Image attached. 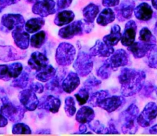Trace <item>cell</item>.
Instances as JSON below:
<instances>
[{"label":"cell","mask_w":157,"mask_h":136,"mask_svg":"<svg viewBox=\"0 0 157 136\" xmlns=\"http://www.w3.org/2000/svg\"><path fill=\"white\" fill-rule=\"evenodd\" d=\"M145 79L146 73L144 70L124 68L118 76L121 93L127 97L136 94L142 90Z\"/></svg>","instance_id":"cell-1"},{"label":"cell","mask_w":157,"mask_h":136,"mask_svg":"<svg viewBox=\"0 0 157 136\" xmlns=\"http://www.w3.org/2000/svg\"><path fill=\"white\" fill-rule=\"evenodd\" d=\"M139 115V108L135 104H131L125 111L120 115L119 121L121 131L124 134H135L138 130L136 122Z\"/></svg>","instance_id":"cell-2"},{"label":"cell","mask_w":157,"mask_h":136,"mask_svg":"<svg viewBox=\"0 0 157 136\" xmlns=\"http://www.w3.org/2000/svg\"><path fill=\"white\" fill-rule=\"evenodd\" d=\"M0 112L12 122H17L24 118L26 109L21 105H15L6 96L0 97Z\"/></svg>","instance_id":"cell-3"},{"label":"cell","mask_w":157,"mask_h":136,"mask_svg":"<svg viewBox=\"0 0 157 136\" xmlns=\"http://www.w3.org/2000/svg\"><path fill=\"white\" fill-rule=\"evenodd\" d=\"M76 55V50L69 43H61L57 47L55 60L58 65L69 66L72 64Z\"/></svg>","instance_id":"cell-4"},{"label":"cell","mask_w":157,"mask_h":136,"mask_svg":"<svg viewBox=\"0 0 157 136\" xmlns=\"http://www.w3.org/2000/svg\"><path fill=\"white\" fill-rule=\"evenodd\" d=\"M93 60L90 53L84 51H80L74 63L73 67L78 75L86 76L90 74L93 70Z\"/></svg>","instance_id":"cell-5"},{"label":"cell","mask_w":157,"mask_h":136,"mask_svg":"<svg viewBox=\"0 0 157 136\" xmlns=\"http://www.w3.org/2000/svg\"><path fill=\"white\" fill-rule=\"evenodd\" d=\"M25 19L19 14H5L2 15L0 24V30L9 32L17 27H24Z\"/></svg>","instance_id":"cell-6"},{"label":"cell","mask_w":157,"mask_h":136,"mask_svg":"<svg viewBox=\"0 0 157 136\" xmlns=\"http://www.w3.org/2000/svg\"><path fill=\"white\" fill-rule=\"evenodd\" d=\"M157 117V105L155 102H150L147 104L144 110L140 115H138L137 122L138 125L143 128H146L151 125L153 121Z\"/></svg>","instance_id":"cell-7"},{"label":"cell","mask_w":157,"mask_h":136,"mask_svg":"<svg viewBox=\"0 0 157 136\" xmlns=\"http://www.w3.org/2000/svg\"><path fill=\"white\" fill-rule=\"evenodd\" d=\"M18 99L23 107L28 111L35 110L39 102L36 93L29 88L21 90L18 94Z\"/></svg>","instance_id":"cell-8"},{"label":"cell","mask_w":157,"mask_h":136,"mask_svg":"<svg viewBox=\"0 0 157 136\" xmlns=\"http://www.w3.org/2000/svg\"><path fill=\"white\" fill-rule=\"evenodd\" d=\"M32 12L41 17H47L56 12V4L54 0L38 1L32 6Z\"/></svg>","instance_id":"cell-9"},{"label":"cell","mask_w":157,"mask_h":136,"mask_svg":"<svg viewBox=\"0 0 157 136\" xmlns=\"http://www.w3.org/2000/svg\"><path fill=\"white\" fill-rule=\"evenodd\" d=\"M135 9V2L133 0H123L121 4L115 6V12L118 21H124L132 17Z\"/></svg>","instance_id":"cell-10"},{"label":"cell","mask_w":157,"mask_h":136,"mask_svg":"<svg viewBox=\"0 0 157 136\" xmlns=\"http://www.w3.org/2000/svg\"><path fill=\"white\" fill-rule=\"evenodd\" d=\"M26 57L25 52L17 50L12 46L0 45V61L4 62L23 59Z\"/></svg>","instance_id":"cell-11"},{"label":"cell","mask_w":157,"mask_h":136,"mask_svg":"<svg viewBox=\"0 0 157 136\" xmlns=\"http://www.w3.org/2000/svg\"><path fill=\"white\" fill-rule=\"evenodd\" d=\"M84 34L81 20L75 21L67 24V26L60 29L58 35L63 39H71L77 35H82Z\"/></svg>","instance_id":"cell-12"},{"label":"cell","mask_w":157,"mask_h":136,"mask_svg":"<svg viewBox=\"0 0 157 136\" xmlns=\"http://www.w3.org/2000/svg\"><path fill=\"white\" fill-rule=\"evenodd\" d=\"M107 61L113 71L117 70L119 67L127 65L129 62V55L126 50L119 49L116 51H113Z\"/></svg>","instance_id":"cell-13"},{"label":"cell","mask_w":157,"mask_h":136,"mask_svg":"<svg viewBox=\"0 0 157 136\" xmlns=\"http://www.w3.org/2000/svg\"><path fill=\"white\" fill-rule=\"evenodd\" d=\"M12 38L15 45L21 50H26L30 43L29 34L24 31V27H17L12 30Z\"/></svg>","instance_id":"cell-14"},{"label":"cell","mask_w":157,"mask_h":136,"mask_svg":"<svg viewBox=\"0 0 157 136\" xmlns=\"http://www.w3.org/2000/svg\"><path fill=\"white\" fill-rule=\"evenodd\" d=\"M61 100L58 97L48 95L43 96L40 102H38V107L41 109H44L52 113H57L61 107Z\"/></svg>","instance_id":"cell-15"},{"label":"cell","mask_w":157,"mask_h":136,"mask_svg":"<svg viewBox=\"0 0 157 136\" xmlns=\"http://www.w3.org/2000/svg\"><path fill=\"white\" fill-rule=\"evenodd\" d=\"M136 29H137V26L133 20H130L126 24L124 34L121 36V44L123 45L128 47L134 42L135 38H136Z\"/></svg>","instance_id":"cell-16"},{"label":"cell","mask_w":157,"mask_h":136,"mask_svg":"<svg viewBox=\"0 0 157 136\" xmlns=\"http://www.w3.org/2000/svg\"><path fill=\"white\" fill-rule=\"evenodd\" d=\"M124 103H125V99L123 96H107L101 102L99 107H101V108L108 112H112L121 106H122Z\"/></svg>","instance_id":"cell-17"},{"label":"cell","mask_w":157,"mask_h":136,"mask_svg":"<svg viewBox=\"0 0 157 136\" xmlns=\"http://www.w3.org/2000/svg\"><path fill=\"white\" fill-rule=\"evenodd\" d=\"M114 51L113 47L106 44L104 41L98 40L94 45L90 49V54L94 57H108Z\"/></svg>","instance_id":"cell-18"},{"label":"cell","mask_w":157,"mask_h":136,"mask_svg":"<svg viewBox=\"0 0 157 136\" xmlns=\"http://www.w3.org/2000/svg\"><path fill=\"white\" fill-rule=\"evenodd\" d=\"M28 64L31 69L38 71L48 64V58L41 52H34L31 54Z\"/></svg>","instance_id":"cell-19"},{"label":"cell","mask_w":157,"mask_h":136,"mask_svg":"<svg viewBox=\"0 0 157 136\" xmlns=\"http://www.w3.org/2000/svg\"><path fill=\"white\" fill-rule=\"evenodd\" d=\"M80 84V78L78 73L70 72L61 83L63 91L67 93H71L78 87Z\"/></svg>","instance_id":"cell-20"},{"label":"cell","mask_w":157,"mask_h":136,"mask_svg":"<svg viewBox=\"0 0 157 136\" xmlns=\"http://www.w3.org/2000/svg\"><path fill=\"white\" fill-rule=\"evenodd\" d=\"M134 15L135 17L140 21H149L153 17V11L148 3L143 2L135 8Z\"/></svg>","instance_id":"cell-21"},{"label":"cell","mask_w":157,"mask_h":136,"mask_svg":"<svg viewBox=\"0 0 157 136\" xmlns=\"http://www.w3.org/2000/svg\"><path fill=\"white\" fill-rule=\"evenodd\" d=\"M152 45L153 44H146L142 41H139V42H133L131 45L127 47V49L135 58L138 59L145 57Z\"/></svg>","instance_id":"cell-22"},{"label":"cell","mask_w":157,"mask_h":136,"mask_svg":"<svg viewBox=\"0 0 157 136\" xmlns=\"http://www.w3.org/2000/svg\"><path fill=\"white\" fill-rule=\"evenodd\" d=\"M121 36L122 35H121V27L118 24H114L111 27L110 33L104 37L103 41L107 45L113 47V46L117 45L118 42L121 41Z\"/></svg>","instance_id":"cell-23"},{"label":"cell","mask_w":157,"mask_h":136,"mask_svg":"<svg viewBox=\"0 0 157 136\" xmlns=\"http://www.w3.org/2000/svg\"><path fill=\"white\" fill-rule=\"evenodd\" d=\"M95 113L93 108L89 106H83L78 111L76 115V121L79 123H88L94 119Z\"/></svg>","instance_id":"cell-24"},{"label":"cell","mask_w":157,"mask_h":136,"mask_svg":"<svg viewBox=\"0 0 157 136\" xmlns=\"http://www.w3.org/2000/svg\"><path fill=\"white\" fill-rule=\"evenodd\" d=\"M75 13L71 10H64L58 12L54 20V23L58 26H63L72 22L75 19Z\"/></svg>","instance_id":"cell-25"},{"label":"cell","mask_w":157,"mask_h":136,"mask_svg":"<svg viewBox=\"0 0 157 136\" xmlns=\"http://www.w3.org/2000/svg\"><path fill=\"white\" fill-rule=\"evenodd\" d=\"M114 11L110 8H106L100 13L97 18V23L101 26H106L110 23H112L115 20Z\"/></svg>","instance_id":"cell-26"},{"label":"cell","mask_w":157,"mask_h":136,"mask_svg":"<svg viewBox=\"0 0 157 136\" xmlns=\"http://www.w3.org/2000/svg\"><path fill=\"white\" fill-rule=\"evenodd\" d=\"M56 70L52 65L48 64L45 67L37 71L35 77L41 82H48L56 74Z\"/></svg>","instance_id":"cell-27"},{"label":"cell","mask_w":157,"mask_h":136,"mask_svg":"<svg viewBox=\"0 0 157 136\" xmlns=\"http://www.w3.org/2000/svg\"><path fill=\"white\" fill-rule=\"evenodd\" d=\"M29 78H30V70H29V68H25L24 71L22 70L21 74L18 77L14 79L11 85L15 88L24 89L29 85Z\"/></svg>","instance_id":"cell-28"},{"label":"cell","mask_w":157,"mask_h":136,"mask_svg":"<svg viewBox=\"0 0 157 136\" xmlns=\"http://www.w3.org/2000/svg\"><path fill=\"white\" fill-rule=\"evenodd\" d=\"M62 80L63 78H61V76H60V74H55V76L47 83V84L45 85L46 89L52 93H62L63 90L61 87Z\"/></svg>","instance_id":"cell-29"},{"label":"cell","mask_w":157,"mask_h":136,"mask_svg":"<svg viewBox=\"0 0 157 136\" xmlns=\"http://www.w3.org/2000/svg\"><path fill=\"white\" fill-rule=\"evenodd\" d=\"M44 20L42 18H34L29 19L25 24V31L28 33H35L38 31L44 26Z\"/></svg>","instance_id":"cell-30"},{"label":"cell","mask_w":157,"mask_h":136,"mask_svg":"<svg viewBox=\"0 0 157 136\" xmlns=\"http://www.w3.org/2000/svg\"><path fill=\"white\" fill-rule=\"evenodd\" d=\"M99 6L94 3H90L83 9V15L84 17V19L87 20V21L94 22L99 13Z\"/></svg>","instance_id":"cell-31"},{"label":"cell","mask_w":157,"mask_h":136,"mask_svg":"<svg viewBox=\"0 0 157 136\" xmlns=\"http://www.w3.org/2000/svg\"><path fill=\"white\" fill-rule=\"evenodd\" d=\"M110 96V93L107 90H100L94 93L90 96H89L88 102L90 105L94 107L99 106L101 102L104 100L105 98Z\"/></svg>","instance_id":"cell-32"},{"label":"cell","mask_w":157,"mask_h":136,"mask_svg":"<svg viewBox=\"0 0 157 136\" xmlns=\"http://www.w3.org/2000/svg\"><path fill=\"white\" fill-rule=\"evenodd\" d=\"M147 65L153 69H157V45L153 44L146 54Z\"/></svg>","instance_id":"cell-33"},{"label":"cell","mask_w":157,"mask_h":136,"mask_svg":"<svg viewBox=\"0 0 157 136\" xmlns=\"http://www.w3.org/2000/svg\"><path fill=\"white\" fill-rule=\"evenodd\" d=\"M139 40L146 44H156V39L148 28H143L140 31Z\"/></svg>","instance_id":"cell-34"},{"label":"cell","mask_w":157,"mask_h":136,"mask_svg":"<svg viewBox=\"0 0 157 136\" xmlns=\"http://www.w3.org/2000/svg\"><path fill=\"white\" fill-rule=\"evenodd\" d=\"M46 40V33L44 31H41L35 33L31 38L30 44L35 48H40L44 44Z\"/></svg>","instance_id":"cell-35"},{"label":"cell","mask_w":157,"mask_h":136,"mask_svg":"<svg viewBox=\"0 0 157 136\" xmlns=\"http://www.w3.org/2000/svg\"><path fill=\"white\" fill-rule=\"evenodd\" d=\"M64 111L67 116L71 117L76 112V107H75V99L71 96H68L65 99L64 102Z\"/></svg>","instance_id":"cell-36"},{"label":"cell","mask_w":157,"mask_h":136,"mask_svg":"<svg viewBox=\"0 0 157 136\" xmlns=\"http://www.w3.org/2000/svg\"><path fill=\"white\" fill-rule=\"evenodd\" d=\"M112 71H113V70L110 67V66L109 65L107 61H106L104 64L97 70V75L99 77H101V79H107L110 76Z\"/></svg>","instance_id":"cell-37"},{"label":"cell","mask_w":157,"mask_h":136,"mask_svg":"<svg viewBox=\"0 0 157 136\" xmlns=\"http://www.w3.org/2000/svg\"><path fill=\"white\" fill-rule=\"evenodd\" d=\"M12 134H32V130L24 123H16L12 127Z\"/></svg>","instance_id":"cell-38"},{"label":"cell","mask_w":157,"mask_h":136,"mask_svg":"<svg viewBox=\"0 0 157 136\" xmlns=\"http://www.w3.org/2000/svg\"><path fill=\"white\" fill-rule=\"evenodd\" d=\"M75 98L78 100V104L80 105H83L88 101L89 96H90V92L84 88V86L79 90V91L75 95Z\"/></svg>","instance_id":"cell-39"},{"label":"cell","mask_w":157,"mask_h":136,"mask_svg":"<svg viewBox=\"0 0 157 136\" xmlns=\"http://www.w3.org/2000/svg\"><path fill=\"white\" fill-rule=\"evenodd\" d=\"M8 67H9V71L11 78H13V79L18 77L23 70L22 64L19 62H15L10 64V65H8Z\"/></svg>","instance_id":"cell-40"},{"label":"cell","mask_w":157,"mask_h":136,"mask_svg":"<svg viewBox=\"0 0 157 136\" xmlns=\"http://www.w3.org/2000/svg\"><path fill=\"white\" fill-rule=\"evenodd\" d=\"M101 81L100 79H97L96 77H94V76H90L85 82L84 83V87L87 89L89 92L91 90L95 88H98L101 86Z\"/></svg>","instance_id":"cell-41"},{"label":"cell","mask_w":157,"mask_h":136,"mask_svg":"<svg viewBox=\"0 0 157 136\" xmlns=\"http://www.w3.org/2000/svg\"><path fill=\"white\" fill-rule=\"evenodd\" d=\"M88 126L92 131L98 134H106L107 128L104 125H101L99 121H94V122H88Z\"/></svg>","instance_id":"cell-42"},{"label":"cell","mask_w":157,"mask_h":136,"mask_svg":"<svg viewBox=\"0 0 157 136\" xmlns=\"http://www.w3.org/2000/svg\"><path fill=\"white\" fill-rule=\"evenodd\" d=\"M12 79L9 74L8 65L0 64V79L4 81H9Z\"/></svg>","instance_id":"cell-43"},{"label":"cell","mask_w":157,"mask_h":136,"mask_svg":"<svg viewBox=\"0 0 157 136\" xmlns=\"http://www.w3.org/2000/svg\"><path fill=\"white\" fill-rule=\"evenodd\" d=\"M142 89L143 90L142 92H141V95L145 96V97H150V95H151L152 93H153V92L154 91L155 86L153 84L148 83L146 84L144 86H143Z\"/></svg>","instance_id":"cell-44"},{"label":"cell","mask_w":157,"mask_h":136,"mask_svg":"<svg viewBox=\"0 0 157 136\" xmlns=\"http://www.w3.org/2000/svg\"><path fill=\"white\" fill-rule=\"evenodd\" d=\"M73 0H57L56 11L66 9L71 5Z\"/></svg>","instance_id":"cell-45"},{"label":"cell","mask_w":157,"mask_h":136,"mask_svg":"<svg viewBox=\"0 0 157 136\" xmlns=\"http://www.w3.org/2000/svg\"><path fill=\"white\" fill-rule=\"evenodd\" d=\"M81 24H82V28L84 34H88L93 30L94 27V23L90 22V21H87V20H81Z\"/></svg>","instance_id":"cell-46"},{"label":"cell","mask_w":157,"mask_h":136,"mask_svg":"<svg viewBox=\"0 0 157 136\" xmlns=\"http://www.w3.org/2000/svg\"><path fill=\"white\" fill-rule=\"evenodd\" d=\"M29 89L35 93H41L44 92V86L40 83H33L29 86Z\"/></svg>","instance_id":"cell-47"},{"label":"cell","mask_w":157,"mask_h":136,"mask_svg":"<svg viewBox=\"0 0 157 136\" xmlns=\"http://www.w3.org/2000/svg\"><path fill=\"white\" fill-rule=\"evenodd\" d=\"M20 0H0V12L8 6L16 4Z\"/></svg>","instance_id":"cell-48"},{"label":"cell","mask_w":157,"mask_h":136,"mask_svg":"<svg viewBox=\"0 0 157 136\" xmlns=\"http://www.w3.org/2000/svg\"><path fill=\"white\" fill-rule=\"evenodd\" d=\"M121 0H102V5L107 8L115 7L120 3Z\"/></svg>","instance_id":"cell-49"},{"label":"cell","mask_w":157,"mask_h":136,"mask_svg":"<svg viewBox=\"0 0 157 136\" xmlns=\"http://www.w3.org/2000/svg\"><path fill=\"white\" fill-rule=\"evenodd\" d=\"M106 134H120L119 131L117 130L115 125H113V122H110V123H108V127L107 128Z\"/></svg>","instance_id":"cell-50"},{"label":"cell","mask_w":157,"mask_h":136,"mask_svg":"<svg viewBox=\"0 0 157 136\" xmlns=\"http://www.w3.org/2000/svg\"><path fill=\"white\" fill-rule=\"evenodd\" d=\"M8 124V119L6 116H3L1 112H0V128H3V127L6 126Z\"/></svg>","instance_id":"cell-51"},{"label":"cell","mask_w":157,"mask_h":136,"mask_svg":"<svg viewBox=\"0 0 157 136\" xmlns=\"http://www.w3.org/2000/svg\"><path fill=\"white\" fill-rule=\"evenodd\" d=\"M79 131L81 134H84V132L87 131V126H86L85 124L81 123V125L79 127Z\"/></svg>","instance_id":"cell-52"},{"label":"cell","mask_w":157,"mask_h":136,"mask_svg":"<svg viewBox=\"0 0 157 136\" xmlns=\"http://www.w3.org/2000/svg\"><path fill=\"white\" fill-rule=\"evenodd\" d=\"M150 134H157V124L150 128Z\"/></svg>","instance_id":"cell-53"},{"label":"cell","mask_w":157,"mask_h":136,"mask_svg":"<svg viewBox=\"0 0 157 136\" xmlns=\"http://www.w3.org/2000/svg\"><path fill=\"white\" fill-rule=\"evenodd\" d=\"M36 134H51V131L50 130H40V131H38L36 132Z\"/></svg>","instance_id":"cell-54"},{"label":"cell","mask_w":157,"mask_h":136,"mask_svg":"<svg viewBox=\"0 0 157 136\" xmlns=\"http://www.w3.org/2000/svg\"><path fill=\"white\" fill-rule=\"evenodd\" d=\"M152 5H153V8L157 10V0H152Z\"/></svg>","instance_id":"cell-55"},{"label":"cell","mask_w":157,"mask_h":136,"mask_svg":"<svg viewBox=\"0 0 157 136\" xmlns=\"http://www.w3.org/2000/svg\"><path fill=\"white\" fill-rule=\"evenodd\" d=\"M153 31H154V34L157 36V21H156V24H155V26H154V29H153Z\"/></svg>","instance_id":"cell-56"},{"label":"cell","mask_w":157,"mask_h":136,"mask_svg":"<svg viewBox=\"0 0 157 136\" xmlns=\"http://www.w3.org/2000/svg\"><path fill=\"white\" fill-rule=\"evenodd\" d=\"M38 1H39V0H26V2L29 3H35Z\"/></svg>","instance_id":"cell-57"},{"label":"cell","mask_w":157,"mask_h":136,"mask_svg":"<svg viewBox=\"0 0 157 136\" xmlns=\"http://www.w3.org/2000/svg\"><path fill=\"white\" fill-rule=\"evenodd\" d=\"M155 91H156V96H157V86L156 87V88H155Z\"/></svg>","instance_id":"cell-58"}]
</instances>
